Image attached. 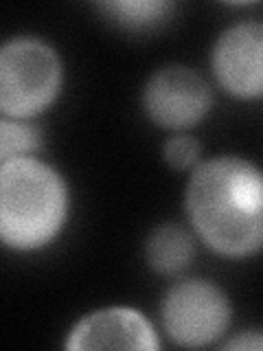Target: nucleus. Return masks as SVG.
<instances>
[{
	"label": "nucleus",
	"instance_id": "2",
	"mask_svg": "<svg viewBox=\"0 0 263 351\" xmlns=\"http://www.w3.org/2000/svg\"><path fill=\"white\" fill-rule=\"evenodd\" d=\"M68 222V186L51 165L14 158L0 167V237L16 252H36Z\"/></svg>",
	"mask_w": 263,
	"mask_h": 351
},
{
	"label": "nucleus",
	"instance_id": "5",
	"mask_svg": "<svg viewBox=\"0 0 263 351\" xmlns=\"http://www.w3.org/2000/svg\"><path fill=\"white\" fill-rule=\"evenodd\" d=\"M211 88L186 66H167L151 75L142 93L147 117L164 130H189L211 110Z\"/></svg>",
	"mask_w": 263,
	"mask_h": 351
},
{
	"label": "nucleus",
	"instance_id": "7",
	"mask_svg": "<svg viewBox=\"0 0 263 351\" xmlns=\"http://www.w3.org/2000/svg\"><path fill=\"white\" fill-rule=\"evenodd\" d=\"M153 325L132 307H108L84 316L77 323L66 347L79 349H158Z\"/></svg>",
	"mask_w": 263,
	"mask_h": 351
},
{
	"label": "nucleus",
	"instance_id": "4",
	"mask_svg": "<svg viewBox=\"0 0 263 351\" xmlns=\"http://www.w3.org/2000/svg\"><path fill=\"white\" fill-rule=\"evenodd\" d=\"M228 323V296L208 281H182L162 301V327L180 347L211 345L224 336Z\"/></svg>",
	"mask_w": 263,
	"mask_h": 351
},
{
	"label": "nucleus",
	"instance_id": "8",
	"mask_svg": "<svg viewBox=\"0 0 263 351\" xmlns=\"http://www.w3.org/2000/svg\"><path fill=\"white\" fill-rule=\"evenodd\" d=\"M145 255L149 266L160 274H175L193 259V239L182 226L162 224L147 239Z\"/></svg>",
	"mask_w": 263,
	"mask_h": 351
},
{
	"label": "nucleus",
	"instance_id": "10",
	"mask_svg": "<svg viewBox=\"0 0 263 351\" xmlns=\"http://www.w3.org/2000/svg\"><path fill=\"white\" fill-rule=\"evenodd\" d=\"M40 130L25 121L7 119L0 121V158L3 162L14 158H29L40 149Z\"/></svg>",
	"mask_w": 263,
	"mask_h": 351
},
{
	"label": "nucleus",
	"instance_id": "9",
	"mask_svg": "<svg viewBox=\"0 0 263 351\" xmlns=\"http://www.w3.org/2000/svg\"><path fill=\"white\" fill-rule=\"evenodd\" d=\"M99 9L103 14L116 22L118 27L129 29V31H142L160 25V22L169 16V11L173 9L171 3L164 0H129V3H105L99 5Z\"/></svg>",
	"mask_w": 263,
	"mask_h": 351
},
{
	"label": "nucleus",
	"instance_id": "11",
	"mask_svg": "<svg viewBox=\"0 0 263 351\" xmlns=\"http://www.w3.org/2000/svg\"><path fill=\"white\" fill-rule=\"evenodd\" d=\"M197 158H200V145L189 136H175L164 145V160H167L169 167L178 171L191 169Z\"/></svg>",
	"mask_w": 263,
	"mask_h": 351
},
{
	"label": "nucleus",
	"instance_id": "1",
	"mask_svg": "<svg viewBox=\"0 0 263 351\" xmlns=\"http://www.w3.org/2000/svg\"><path fill=\"white\" fill-rule=\"evenodd\" d=\"M184 204L197 237L217 255L244 259L263 250V169L252 160L219 156L197 165Z\"/></svg>",
	"mask_w": 263,
	"mask_h": 351
},
{
	"label": "nucleus",
	"instance_id": "12",
	"mask_svg": "<svg viewBox=\"0 0 263 351\" xmlns=\"http://www.w3.org/2000/svg\"><path fill=\"white\" fill-rule=\"evenodd\" d=\"M226 349H239V351H263V332H244V334H237L235 338H230L228 343L224 345Z\"/></svg>",
	"mask_w": 263,
	"mask_h": 351
},
{
	"label": "nucleus",
	"instance_id": "6",
	"mask_svg": "<svg viewBox=\"0 0 263 351\" xmlns=\"http://www.w3.org/2000/svg\"><path fill=\"white\" fill-rule=\"evenodd\" d=\"M213 73L219 86L237 99L263 97V22H239L219 36Z\"/></svg>",
	"mask_w": 263,
	"mask_h": 351
},
{
	"label": "nucleus",
	"instance_id": "3",
	"mask_svg": "<svg viewBox=\"0 0 263 351\" xmlns=\"http://www.w3.org/2000/svg\"><path fill=\"white\" fill-rule=\"evenodd\" d=\"M64 84V66L51 44L18 38L0 51V108L7 119L27 121L49 110Z\"/></svg>",
	"mask_w": 263,
	"mask_h": 351
}]
</instances>
